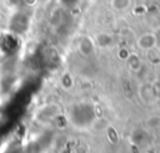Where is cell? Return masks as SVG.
Wrapping results in <instances>:
<instances>
[{
    "label": "cell",
    "instance_id": "1",
    "mask_svg": "<svg viewBox=\"0 0 160 153\" xmlns=\"http://www.w3.org/2000/svg\"><path fill=\"white\" fill-rule=\"evenodd\" d=\"M131 0H110V6L116 11H125L130 7Z\"/></svg>",
    "mask_w": 160,
    "mask_h": 153
}]
</instances>
